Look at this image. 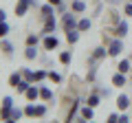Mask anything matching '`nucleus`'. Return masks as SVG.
<instances>
[{"label":"nucleus","instance_id":"1","mask_svg":"<svg viewBox=\"0 0 132 123\" xmlns=\"http://www.w3.org/2000/svg\"><path fill=\"white\" fill-rule=\"evenodd\" d=\"M77 22H79V18H77L75 11H66V13H62V27H64V31L77 29Z\"/></svg>","mask_w":132,"mask_h":123},{"label":"nucleus","instance_id":"2","mask_svg":"<svg viewBox=\"0 0 132 123\" xmlns=\"http://www.w3.org/2000/svg\"><path fill=\"white\" fill-rule=\"evenodd\" d=\"M106 55H108V48H104V46L93 48V53L88 55V66H97L101 59H106Z\"/></svg>","mask_w":132,"mask_h":123},{"label":"nucleus","instance_id":"3","mask_svg":"<svg viewBox=\"0 0 132 123\" xmlns=\"http://www.w3.org/2000/svg\"><path fill=\"white\" fill-rule=\"evenodd\" d=\"M123 53V38H114L108 44V57H119Z\"/></svg>","mask_w":132,"mask_h":123},{"label":"nucleus","instance_id":"4","mask_svg":"<svg viewBox=\"0 0 132 123\" xmlns=\"http://www.w3.org/2000/svg\"><path fill=\"white\" fill-rule=\"evenodd\" d=\"M42 46L44 51H55L60 46V40H57L55 33H48V35H42Z\"/></svg>","mask_w":132,"mask_h":123},{"label":"nucleus","instance_id":"5","mask_svg":"<svg viewBox=\"0 0 132 123\" xmlns=\"http://www.w3.org/2000/svg\"><path fill=\"white\" fill-rule=\"evenodd\" d=\"M55 29H57V20H55V15H46V18H44V27H42V33H40V35H48V33H55Z\"/></svg>","mask_w":132,"mask_h":123},{"label":"nucleus","instance_id":"6","mask_svg":"<svg viewBox=\"0 0 132 123\" xmlns=\"http://www.w3.org/2000/svg\"><path fill=\"white\" fill-rule=\"evenodd\" d=\"M128 108H132V97H128L126 92H121V95L117 97V110L119 112H126Z\"/></svg>","mask_w":132,"mask_h":123},{"label":"nucleus","instance_id":"7","mask_svg":"<svg viewBox=\"0 0 132 123\" xmlns=\"http://www.w3.org/2000/svg\"><path fill=\"white\" fill-rule=\"evenodd\" d=\"M110 84L112 86H117V88H123V86H128V75L126 73H114L112 77H110Z\"/></svg>","mask_w":132,"mask_h":123},{"label":"nucleus","instance_id":"8","mask_svg":"<svg viewBox=\"0 0 132 123\" xmlns=\"http://www.w3.org/2000/svg\"><path fill=\"white\" fill-rule=\"evenodd\" d=\"M128 31H130V24H128L126 20H119V22H117V29H114V35H117V38H126Z\"/></svg>","mask_w":132,"mask_h":123},{"label":"nucleus","instance_id":"9","mask_svg":"<svg viewBox=\"0 0 132 123\" xmlns=\"http://www.w3.org/2000/svg\"><path fill=\"white\" fill-rule=\"evenodd\" d=\"M79 110H81V101H79V99H75V101L71 103V108H68V114H66V121H73V119L77 117V112H79Z\"/></svg>","mask_w":132,"mask_h":123},{"label":"nucleus","instance_id":"10","mask_svg":"<svg viewBox=\"0 0 132 123\" xmlns=\"http://www.w3.org/2000/svg\"><path fill=\"white\" fill-rule=\"evenodd\" d=\"M79 117H84L86 121H93V119H95V108H93V106H88V103H84V106H81V110H79Z\"/></svg>","mask_w":132,"mask_h":123},{"label":"nucleus","instance_id":"11","mask_svg":"<svg viewBox=\"0 0 132 123\" xmlns=\"http://www.w3.org/2000/svg\"><path fill=\"white\" fill-rule=\"evenodd\" d=\"M29 9H31V7H29L27 2H22V0H18V2H15V9H13V13L18 15V18H24Z\"/></svg>","mask_w":132,"mask_h":123},{"label":"nucleus","instance_id":"12","mask_svg":"<svg viewBox=\"0 0 132 123\" xmlns=\"http://www.w3.org/2000/svg\"><path fill=\"white\" fill-rule=\"evenodd\" d=\"M130 68H132V59H130V57H123V59L117 64V71L119 73H126V75H130Z\"/></svg>","mask_w":132,"mask_h":123},{"label":"nucleus","instance_id":"13","mask_svg":"<svg viewBox=\"0 0 132 123\" xmlns=\"http://www.w3.org/2000/svg\"><path fill=\"white\" fill-rule=\"evenodd\" d=\"M79 35H81L79 29H71V31H66V42L68 44H77L79 42Z\"/></svg>","mask_w":132,"mask_h":123},{"label":"nucleus","instance_id":"14","mask_svg":"<svg viewBox=\"0 0 132 123\" xmlns=\"http://www.w3.org/2000/svg\"><path fill=\"white\" fill-rule=\"evenodd\" d=\"M0 51L5 53L7 57H11V55H13V44H11L9 40H5V38H0Z\"/></svg>","mask_w":132,"mask_h":123},{"label":"nucleus","instance_id":"15","mask_svg":"<svg viewBox=\"0 0 132 123\" xmlns=\"http://www.w3.org/2000/svg\"><path fill=\"white\" fill-rule=\"evenodd\" d=\"M24 97H27V101L40 99V86H29V90L24 92Z\"/></svg>","mask_w":132,"mask_h":123},{"label":"nucleus","instance_id":"16","mask_svg":"<svg viewBox=\"0 0 132 123\" xmlns=\"http://www.w3.org/2000/svg\"><path fill=\"white\" fill-rule=\"evenodd\" d=\"M22 79H24L22 71H13V73L9 75V86H11V88H15V86H18V84H20Z\"/></svg>","mask_w":132,"mask_h":123},{"label":"nucleus","instance_id":"17","mask_svg":"<svg viewBox=\"0 0 132 123\" xmlns=\"http://www.w3.org/2000/svg\"><path fill=\"white\" fill-rule=\"evenodd\" d=\"M40 99L42 101H53V90L48 86H40Z\"/></svg>","mask_w":132,"mask_h":123},{"label":"nucleus","instance_id":"18","mask_svg":"<svg viewBox=\"0 0 132 123\" xmlns=\"http://www.w3.org/2000/svg\"><path fill=\"white\" fill-rule=\"evenodd\" d=\"M90 27H93V20H90V18H79V22H77V29H79L81 33L90 31Z\"/></svg>","mask_w":132,"mask_h":123},{"label":"nucleus","instance_id":"19","mask_svg":"<svg viewBox=\"0 0 132 123\" xmlns=\"http://www.w3.org/2000/svg\"><path fill=\"white\" fill-rule=\"evenodd\" d=\"M22 117H24V108H18V106H13V108H11V123H18Z\"/></svg>","mask_w":132,"mask_h":123},{"label":"nucleus","instance_id":"20","mask_svg":"<svg viewBox=\"0 0 132 123\" xmlns=\"http://www.w3.org/2000/svg\"><path fill=\"white\" fill-rule=\"evenodd\" d=\"M71 11H75V13H84V11H86V2H84V0H73V2H71Z\"/></svg>","mask_w":132,"mask_h":123},{"label":"nucleus","instance_id":"21","mask_svg":"<svg viewBox=\"0 0 132 123\" xmlns=\"http://www.w3.org/2000/svg\"><path fill=\"white\" fill-rule=\"evenodd\" d=\"M86 103H88V106H93V108H97V106L101 103V95H99V92H90V95H88V99H86Z\"/></svg>","mask_w":132,"mask_h":123},{"label":"nucleus","instance_id":"22","mask_svg":"<svg viewBox=\"0 0 132 123\" xmlns=\"http://www.w3.org/2000/svg\"><path fill=\"white\" fill-rule=\"evenodd\" d=\"M24 57H27L29 61L38 59V46H27V48H24Z\"/></svg>","mask_w":132,"mask_h":123},{"label":"nucleus","instance_id":"23","mask_svg":"<svg viewBox=\"0 0 132 123\" xmlns=\"http://www.w3.org/2000/svg\"><path fill=\"white\" fill-rule=\"evenodd\" d=\"M55 11H57V9L51 5V2H46V5H42V7H40V13H42L44 18H46V15H55Z\"/></svg>","mask_w":132,"mask_h":123},{"label":"nucleus","instance_id":"24","mask_svg":"<svg viewBox=\"0 0 132 123\" xmlns=\"http://www.w3.org/2000/svg\"><path fill=\"white\" fill-rule=\"evenodd\" d=\"M40 40H42V35H38V33H29V35H27V46H38Z\"/></svg>","mask_w":132,"mask_h":123},{"label":"nucleus","instance_id":"25","mask_svg":"<svg viewBox=\"0 0 132 123\" xmlns=\"http://www.w3.org/2000/svg\"><path fill=\"white\" fill-rule=\"evenodd\" d=\"M60 61L64 64V66H68V64L73 61V53H71V51H62V53H60Z\"/></svg>","mask_w":132,"mask_h":123},{"label":"nucleus","instance_id":"26","mask_svg":"<svg viewBox=\"0 0 132 123\" xmlns=\"http://www.w3.org/2000/svg\"><path fill=\"white\" fill-rule=\"evenodd\" d=\"M31 84H33V81H29V79H22V81H20L18 86H15V90H18L20 95H24V92L29 90V86H31Z\"/></svg>","mask_w":132,"mask_h":123},{"label":"nucleus","instance_id":"27","mask_svg":"<svg viewBox=\"0 0 132 123\" xmlns=\"http://www.w3.org/2000/svg\"><path fill=\"white\" fill-rule=\"evenodd\" d=\"M20 71H22L24 79H29V81H35V71H31V68H27V66H22Z\"/></svg>","mask_w":132,"mask_h":123},{"label":"nucleus","instance_id":"28","mask_svg":"<svg viewBox=\"0 0 132 123\" xmlns=\"http://www.w3.org/2000/svg\"><path fill=\"white\" fill-rule=\"evenodd\" d=\"M44 79H48V73L44 71V68H38V71H35V81H44Z\"/></svg>","mask_w":132,"mask_h":123},{"label":"nucleus","instance_id":"29","mask_svg":"<svg viewBox=\"0 0 132 123\" xmlns=\"http://www.w3.org/2000/svg\"><path fill=\"white\" fill-rule=\"evenodd\" d=\"M48 79H51L53 84H62V75L57 71H48Z\"/></svg>","mask_w":132,"mask_h":123},{"label":"nucleus","instance_id":"30","mask_svg":"<svg viewBox=\"0 0 132 123\" xmlns=\"http://www.w3.org/2000/svg\"><path fill=\"white\" fill-rule=\"evenodd\" d=\"M0 106H5V108H13V97H9V95H7V97H2V101H0Z\"/></svg>","mask_w":132,"mask_h":123},{"label":"nucleus","instance_id":"31","mask_svg":"<svg viewBox=\"0 0 132 123\" xmlns=\"http://www.w3.org/2000/svg\"><path fill=\"white\" fill-rule=\"evenodd\" d=\"M24 117H35V106H33V101L29 106H24Z\"/></svg>","mask_w":132,"mask_h":123},{"label":"nucleus","instance_id":"32","mask_svg":"<svg viewBox=\"0 0 132 123\" xmlns=\"http://www.w3.org/2000/svg\"><path fill=\"white\" fill-rule=\"evenodd\" d=\"M35 117H46V106H44V103L35 106Z\"/></svg>","mask_w":132,"mask_h":123},{"label":"nucleus","instance_id":"33","mask_svg":"<svg viewBox=\"0 0 132 123\" xmlns=\"http://www.w3.org/2000/svg\"><path fill=\"white\" fill-rule=\"evenodd\" d=\"M7 35H9V24L5 20V22H0V38H7Z\"/></svg>","mask_w":132,"mask_h":123},{"label":"nucleus","instance_id":"34","mask_svg":"<svg viewBox=\"0 0 132 123\" xmlns=\"http://www.w3.org/2000/svg\"><path fill=\"white\" fill-rule=\"evenodd\" d=\"M95 77H97V66H90L88 75H86V81H95Z\"/></svg>","mask_w":132,"mask_h":123},{"label":"nucleus","instance_id":"35","mask_svg":"<svg viewBox=\"0 0 132 123\" xmlns=\"http://www.w3.org/2000/svg\"><path fill=\"white\" fill-rule=\"evenodd\" d=\"M123 15H126V18H132V2L130 0L123 5Z\"/></svg>","mask_w":132,"mask_h":123},{"label":"nucleus","instance_id":"36","mask_svg":"<svg viewBox=\"0 0 132 123\" xmlns=\"http://www.w3.org/2000/svg\"><path fill=\"white\" fill-rule=\"evenodd\" d=\"M97 92H99V95H101V97H106V99H108V97L112 95V90H110V88H99Z\"/></svg>","mask_w":132,"mask_h":123},{"label":"nucleus","instance_id":"37","mask_svg":"<svg viewBox=\"0 0 132 123\" xmlns=\"http://www.w3.org/2000/svg\"><path fill=\"white\" fill-rule=\"evenodd\" d=\"M108 123H119V112H110L108 114Z\"/></svg>","mask_w":132,"mask_h":123},{"label":"nucleus","instance_id":"38","mask_svg":"<svg viewBox=\"0 0 132 123\" xmlns=\"http://www.w3.org/2000/svg\"><path fill=\"white\" fill-rule=\"evenodd\" d=\"M128 121H130L128 112H119V123H128Z\"/></svg>","mask_w":132,"mask_h":123},{"label":"nucleus","instance_id":"39","mask_svg":"<svg viewBox=\"0 0 132 123\" xmlns=\"http://www.w3.org/2000/svg\"><path fill=\"white\" fill-rule=\"evenodd\" d=\"M55 9H57V13H66V11H71V9H68V7L64 5V2H62V5H57Z\"/></svg>","mask_w":132,"mask_h":123},{"label":"nucleus","instance_id":"40","mask_svg":"<svg viewBox=\"0 0 132 123\" xmlns=\"http://www.w3.org/2000/svg\"><path fill=\"white\" fill-rule=\"evenodd\" d=\"M22 2H27L29 7H38V0H22Z\"/></svg>","mask_w":132,"mask_h":123},{"label":"nucleus","instance_id":"41","mask_svg":"<svg viewBox=\"0 0 132 123\" xmlns=\"http://www.w3.org/2000/svg\"><path fill=\"white\" fill-rule=\"evenodd\" d=\"M5 20H7V11L0 9V22H5Z\"/></svg>","mask_w":132,"mask_h":123},{"label":"nucleus","instance_id":"42","mask_svg":"<svg viewBox=\"0 0 132 123\" xmlns=\"http://www.w3.org/2000/svg\"><path fill=\"white\" fill-rule=\"evenodd\" d=\"M48 2H51L53 7H57V5H62V2H64V0H48Z\"/></svg>","mask_w":132,"mask_h":123},{"label":"nucleus","instance_id":"43","mask_svg":"<svg viewBox=\"0 0 132 123\" xmlns=\"http://www.w3.org/2000/svg\"><path fill=\"white\" fill-rule=\"evenodd\" d=\"M106 2H108V5H119L121 0H106Z\"/></svg>","mask_w":132,"mask_h":123},{"label":"nucleus","instance_id":"44","mask_svg":"<svg viewBox=\"0 0 132 123\" xmlns=\"http://www.w3.org/2000/svg\"><path fill=\"white\" fill-rule=\"evenodd\" d=\"M130 75H132V68H130Z\"/></svg>","mask_w":132,"mask_h":123},{"label":"nucleus","instance_id":"45","mask_svg":"<svg viewBox=\"0 0 132 123\" xmlns=\"http://www.w3.org/2000/svg\"><path fill=\"white\" fill-rule=\"evenodd\" d=\"M130 2H132V0H130Z\"/></svg>","mask_w":132,"mask_h":123}]
</instances>
